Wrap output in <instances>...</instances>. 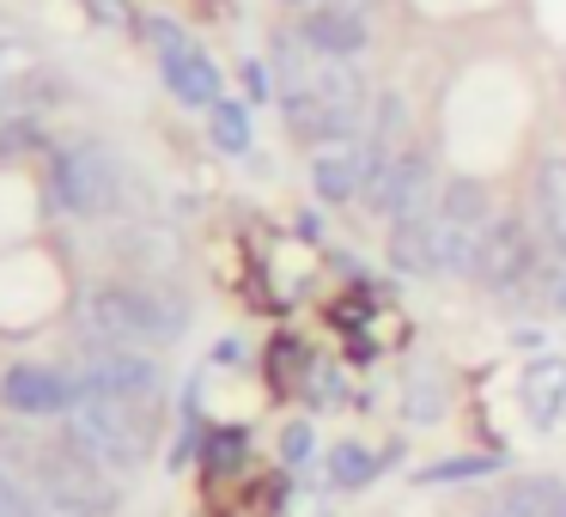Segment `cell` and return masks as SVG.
Returning <instances> with one entry per match:
<instances>
[{"mask_svg": "<svg viewBox=\"0 0 566 517\" xmlns=\"http://www.w3.org/2000/svg\"><path fill=\"white\" fill-rule=\"evenodd\" d=\"M329 481H335V487H371V481H378V456H371L366 444L342 439L329 451Z\"/></svg>", "mask_w": 566, "mask_h": 517, "instance_id": "2e32d148", "label": "cell"}, {"mask_svg": "<svg viewBox=\"0 0 566 517\" xmlns=\"http://www.w3.org/2000/svg\"><path fill=\"white\" fill-rule=\"evenodd\" d=\"M530 232L542 256L566 268V159H542L530 177Z\"/></svg>", "mask_w": 566, "mask_h": 517, "instance_id": "52a82bcc", "label": "cell"}, {"mask_svg": "<svg viewBox=\"0 0 566 517\" xmlns=\"http://www.w3.org/2000/svg\"><path fill=\"white\" fill-rule=\"evenodd\" d=\"M50 196L62 213H80V220H98V213L116 208V196H123V171H116V159L104 147H92V140H80V147H62L50 165Z\"/></svg>", "mask_w": 566, "mask_h": 517, "instance_id": "277c9868", "label": "cell"}, {"mask_svg": "<svg viewBox=\"0 0 566 517\" xmlns=\"http://www.w3.org/2000/svg\"><path fill=\"white\" fill-rule=\"evenodd\" d=\"M311 444H317V439H311V426H305V420H298V426H286V439H281V456H286V463H305V456H311Z\"/></svg>", "mask_w": 566, "mask_h": 517, "instance_id": "603a6c76", "label": "cell"}, {"mask_svg": "<svg viewBox=\"0 0 566 517\" xmlns=\"http://www.w3.org/2000/svg\"><path fill=\"white\" fill-rule=\"evenodd\" d=\"M298 43H305L311 55H323V62H359V50L371 43L366 19L354 13V7H311L305 19H298Z\"/></svg>", "mask_w": 566, "mask_h": 517, "instance_id": "ba28073f", "label": "cell"}, {"mask_svg": "<svg viewBox=\"0 0 566 517\" xmlns=\"http://www.w3.org/2000/svg\"><path fill=\"white\" fill-rule=\"evenodd\" d=\"M80 390L92 395H116V402H140V408H159V366L135 347H98L92 366L80 371Z\"/></svg>", "mask_w": 566, "mask_h": 517, "instance_id": "8992f818", "label": "cell"}, {"mask_svg": "<svg viewBox=\"0 0 566 517\" xmlns=\"http://www.w3.org/2000/svg\"><path fill=\"white\" fill-rule=\"evenodd\" d=\"M281 110L293 123V135L317 140H359V123H366V86L347 62H323L305 67L298 50H281Z\"/></svg>", "mask_w": 566, "mask_h": 517, "instance_id": "6da1fadb", "label": "cell"}, {"mask_svg": "<svg viewBox=\"0 0 566 517\" xmlns=\"http://www.w3.org/2000/svg\"><path fill=\"white\" fill-rule=\"evenodd\" d=\"M439 165H432V152H420V147H402L390 159V171L378 177V183L366 189V201L384 213L390 225H402V220H420V213H432L439 208Z\"/></svg>", "mask_w": 566, "mask_h": 517, "instance_id": "5b68a950", "label": "cell"}, {"mask_svg": "<svg viewBox=\"0 0 566 517\" xmlns=\"http://www.w3.org/2000/svg\"><path fill=\"white\" fill-rule=\"evenodd\" d=\"M92 13H98L104 25H123V19H128V7H123V0H92Z\"/></svg>", "mask_w": 566, "mask_h": 517, "instance_id": "cb8c5ba5", "label": "cell"}, {"mask_svg": "<svg viewBox=\"0 0 566 517\" xmlns=\"http://www.w3.org/2000/svg\"><path fill=\"white\" fill-rule=\"evenodd\" d=\"M74 395H80V383H67L62 371H50V366H13L0 378V402L25 420L62 414V408H74Z\"/></svg>", "mask_w": 566, "mask_h": 517, "instance_id": "30bf717a", "label": "cell"}, {"mask_svg": "<svg viewBox=\"0 0 566 517\" xmlns=\"http://www.w3.org/2000/svg\"><path fill=\"white\" fill-rule=\"evenodd\" d=\"M244 86H250V98H269V67L250 62V67H244Z\"/></svg>", "mask_w": 566, "mask_h": 517, "instance_id": "d4e9b609", "label": "cell"}, {"mask_svg": "<svg viewBox=\"0 0 566 517\" xmlns=\"http://www.w3.org/2000/svg\"><path fill=\"white\" fill-rule=\"evenodd\" d=\"M159 67H165V86H171L177 104H189V110H213V104H220V67H213L196 43H184V38L165 43Z\"/></svg>", "mask_w": 566, "mask_h": 517, "instance_id": "8fae6325", "label": "cell"}, {"mask_svg": "<svg viewBox=\"0 0 566 517\" xmlns=\"http://www.w3.org/2000/svg\"><path fill=\"white\" fill-rule=\"evenodd\" d=\"M286 7H305V0H286Z\"/></svg>", "mask_w": 566, "mask_h": 517, "instance_id": "83f0119b", "label": "cell"}, {"mask_svg": "<svg viewBox=\"0 0 566 517\" xmlns=\"http://www.w3.org/2000/svg\"><path fill=\"white\" fill-rule=\"evenodd\" d=\"M408 414H415L420 426H427V420L439 414V390H432V371H420V378H415V395H408Z\"/></svg>", "mask_w": 566, "mask_h": 517, "instance_id": "7402d4cb", "label": "cell"}, {"mask_svg": "<svg viewBox=\"0 0 566 517\" xmlns=\"http://www.w3.org/2000/svg\"><path fill=\"white\" fill-rule=\"evenodd\" d=\"M244 451H250V432L244 426H220V432H208V444H201V468H208V475H232V468L244 463Z\"/></svg>", "mask_w": 566, "mask_h": 517, "instance_id": "ac0fdd59", "label": "cell"}, {"mask_svg": "<svg viewBox=\"0 0 566 517\" xmlns=\"http://www.w3.org/2000/svg\"><path fill=\"white\" fill-rule=\"evenodd\" d=\"M0 517H43L38 499H31V487L13 475V468H0Z\"/></svg>", "mask_w": 566, "mask_h": 517, "instance_id": "ffe728a7", "label": "cell"}, {"mask_svg": "<svg viewBox=\"0 0 566 517\" xmlns=\"http://www.w3.org/2000/svg\"><path fill=\"white\" fill-rule=\"evenodd\" d=\"M517 402H524V414L536 420V426H554V420L566 414V359L560 354L530 359L524 378H517Z\"/></svg>", "mask_w": 566, "mask_h": 517, "instance_id": "7c38bea8", "label": "cell"}, {"mask_svg": "<svg viewBox=\"0 0 566 517\" xmlns=\"http://www.w3.org/2000/svg\"><path fill=\"white\" fill-rule=\"evenodd\" d=\"M439 213L457 225H493V201L475 177H451V183L439 189Z\"/></svg>", "mask_w": 566, "mask_h": 517, "instance_id": "9a60e30c", "label": "cell"}, {"mask_svg": "<svg viewBox=\"0 0 566 517\" xmlns=\"http://www.w3.org/2000/svg\"><path fill=\"white\" fill-rule=\"evenodd\" d=\"M560 499H566V481H554V475H517V481H505V487H500V499H493L488 517H548Z\"/></svg>", "mask_w": 566, "mask_h": 517, "instance_id": "5bb4252c", "label": "cell"}, {"mask_svg": "<svg viewBox=\"0 0 566 517\" xmlns=\"http://www.w3.org/2000/svg\"><path fill=\"white\" fill-rule=\"evenodd\" d=\"M208 135H213V147L220 152H250V116H244V104H232V98H220L208 110Z\"/></svg>", "mask_w": 566, "mask_h": 517, "instance_id": "e0dca14e", "label": "cell"}, {"mask_svg": "<svg viewBox=\"0 0 566 517\" xmlns=\"http://www.w3.org/2000/svg\"><path fill=\"white\" fill-rule=\"evenodd\" d=\"M311 189L323 201H354L371 189V152L366 140H329L311 152Z\"/></svg>", "mask_w": 566, "mask_h": 517, "instance_id": "9c48e42d", "label": "cell"}, {"mask_svg": "<svg viewBox=\"0 0 566 517\" xmlns=\"http://www.w3.org/2000/svg\"><path fill=\"white\" fill-rule=\"evenodd\" d=\"M189 323V305L153 286H92L80 298V335L92 347H153L177 341Z\"/></svg>", "mask_w": 566, "mask_h": 517, "instance_id": "7a4b0ae2", "label": "cell"}, {"mask_svg": "<svg viewBox=\"0 0 566 517\" xmlns=\"http://www.w3.org/2000/svg\"><path fill=\"white\" fill-rule=\"evenodd\" d=\"M43 147V128L38 123H7L0 128V159H19V152Z\"/></svg>", "mask_w": 566, "mask_h": 517, "instance_id": "44dd1931", "label": "cell"}, {"mask_svg": "<svg viewBox=\"0 0 566 517\" xmlns=\"http://www.w3.org/2000/svg\"><path fill=\"white\" fill-rule=\"evenodd\" d=\"M548 305H554V310H560V317H566V274H560V286H554V293H548Z\"/></svg>", "mask_w": 566, "mask_h": 517, "instance_id": "484cf974", "label": "cell"}, {"mask_svg": "<svg viewBox=\"0 0 566 517\" xmlns=\"http://www.w3.org/2000/svg\"><path fill=\"white\" fill-rule=\"evenodd\" d=\"M67 414H74V420H67V444H74V451L86 456V463H98L104 475H128V468L147 463V444H153V408L80 390Z\"/></svg>", "mask_w": 566, "mask_h": 517, "instance_id": "3957f363", "label": "cell"}, {"mask_svg": "<svg viewBox=\"0 0 566 517\" xmlns=\"http://www.w3.org/2000/svg\"><path fill=\"white\" fill-rule=\"evenodd\" d=\"M493 456H444V463H432V468H420V481L427 487H444V481H481V475H493Z\"/></svg>", "mask_w": 566, "mask_h": 517, "instance_id": "d6986e66", "label": "cell"}, {"mask_svg": "<svg viewBox=\"0 0 566 517\" xmlns=\"http://www.w3.org/2000/svg\"><path fill=\"white\" fill-rule=\"evenodd\" d=\"M548 517H566V499H560V505H554V511H548Z\"/></svg>", "mask_w": 566, "mask_h": 517, "instance_id": "4316f807", "label": "cell"}, {"mask_svg": "<svg viewBox=\"0 0 566 517\" xmlns=\"http://www.w3.org/2000/svg\"><path fill=\"white\" fill-rule=\"evenodd\" d=\"M390 268L415 274V281H439V225H432V213L390 225Z\"/></svg>", "mask_w": 566, "mask_h": 517, "instance_id": "4fadbf2b", "label": "cell"}]
</instances>
